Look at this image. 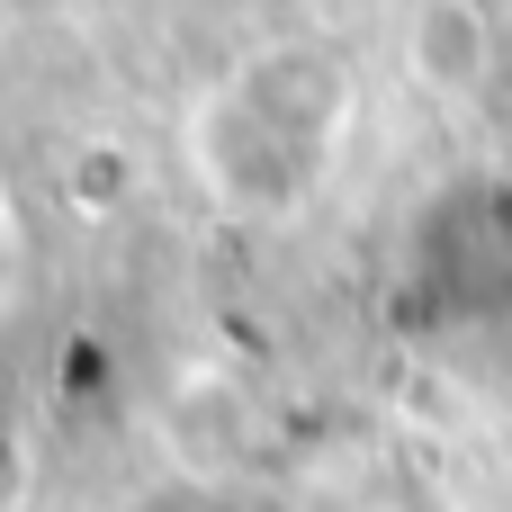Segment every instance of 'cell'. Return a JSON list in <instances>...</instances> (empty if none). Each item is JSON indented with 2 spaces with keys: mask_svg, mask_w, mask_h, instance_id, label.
Listing matches in <instances>:
<instances>
[{
  "mask_svg": "<svg viewBox=\"0 0 512 512\" xmlns=\"http://www.w3.org/2000/svg\"><path fill=\"white\" fill-rule=\"evenodd\" d=\"M135 512H234V504H225L207 477H171V486H153V495H144Z\"/></svg>",
  "mask_w": 512,
  "mask_h": 512,
  "instance_id": "1",
  "label": "cell"
}]
</instances>
